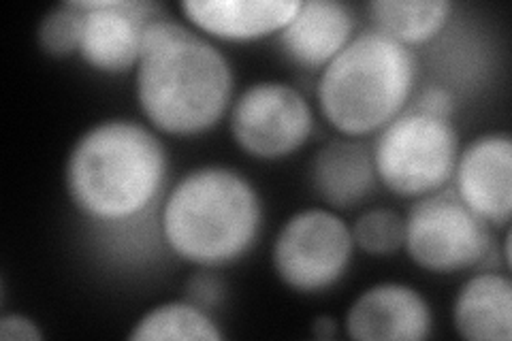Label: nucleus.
I'll list each match as a JSON object with an SVG mask.
<instances>
[{
  "label": "nucleus",
  "instance_id": "obj_8",
  "mask_svg": "<svg viewBox=\"0 0 512 341\" xmlns=\"http://www.w3.org/2000/svg\"><path fill=\"white\" fill-rule=\"evenodd\" d=\"M231 137L256 160H282L299 152L314 131L306 96L284 81H256L233 99Z\"/></svg>",
  "mask_w": 512,
  "mask_h": 341
},
{
  "label": "nucleus",
  "instance_id": "obj_18",
  "mask_svg": "<svg viewBox=\"0 0 512 341\" xmlns=\"http://www.w3.org/2000/svg\"><path fill=\"white\" fill-rule=\"evenodd\" d=\"M350 233L355 246L365 254L389 256L404 248L406 220L391 207H372L350 226Z\"/></svg>",
  "mask_w": 512,
  "mask_h": 341
},
{
  "label": "nucleus",
  "instance_id": "obj_14",
  "mask_svg": "<svg viewBox=\"0 0 512 341\" xmlns=\"http://www.w3.org/2000/svg\"><path fill=\"white\" fill-rule=\"evenodd\" d=\"M376 184L372 150L355 139L331 141L312 160V186L331 209L363 203Z\"/></svg>",
  "mask_w": 512,
  "mask_h": 341
},
{
  "label": "nucleus",
  "instance_id": "obj_23",
  "mask_svg": "<svg viewBox=\"0 0 512 341\" xmlns=\"http://www.w3.org/2000/svg\"><path fill=\"white\" fill-rule=\"evenodd\" d=\"M312 335L316 339H333L335 335H338V320L331 318V316H318L312 324Z\"/></svg>",
  "mask_w": 512,
  "mask_h": 341
},
{
  "label": "nucleus",
  "instance_id": "obj_5",
  "mask_svg": "<svg viewBox=\"0 0 512 341\" xmlns=\"http://www.w3.org/2000/svg\"><path fill=\"white\" fill-rule=\"evenodd\" d=\"M372 158L378 184L402 199H421L453 180L459 137L451 120L406 109L378 133Z\"/></svg>",
  "mask_w": 512,
  "mask_h": 341
},
{
  "label": "nucleus",
  "instance_id": "obj_22",
  "mask_svg": "<svg viewBox=\"0 0 512 341\" xmlns=\"http://www.w3.org/2000/svg\"><path fill=\"white\" fill-rule=\"evenodd\" d=\"M0 339L3 341H41L39 324L24 314H5L0 318Z\"/></svg>",
  "mask_w": 512,
  "mask_h": 341
},
{
  "label": "nucleus",
  "instance_id": "obj_2",
  "mask_svg": "<svg viewBox=\"0 0 512 341\" xmlns=\"http://www.w3.org/2000/svg\"><path fill=\"white\" fill-rule=\"evenodd\" d=\"M263 203L246 175L207 165L184 175L160 207V235L167 248L201 269L244 258L261 235Z\"/></svg>",
  "mask_w": 512,
  "mask_h": 341
},
{
  "label": "nucleus",
  "instance_id": "obj_13",
  "mask_svg": "<svg viewBox=\"0 0 512 341\" xmlns=\"http://www.w3.org/2000/svg\"><path fill=\"white\" fill-rule=\"evenodd\" d=\"M355 37V13L335 0H308L278 35L284 56L308 71H323Z\"/></svg>",
  "mask_w": 512,
  "mask_h": 341
},
{
  "label": "nucleus",
  "instance_id": "obj_3",
  "mask_svg": "<svg viewBox=\"0 0 512 341\" xmlns=\"http://www.w3.org/2000/svg\"><path fill=\"white\" fill-rule=\"evenodd\" d=\"M137 103L158 133L203 135L233 105V69L218 47L182 26L143 52L137 64Z\"/></svg>",
  "mask_w": 512,
  "mask_h": 341
},
{
  "label": "nucleus",
  "instance_id": "obj_17",
  "mask_svg": "<svg viewBox=\"0 0 512 341\" xmlns=\"http://www.w3.org/2000/svg\"><path fill=\"white\" fill-rule=\"evenodd\" d=\"M128 339L220 341L224 339V333L218 329V324L212 320L210 312H205L195 303L182 299V301H167L152 307L150 312L143 314L133 324L131 333H128Z\"/></svg>",
  "mask_w": 512,
  "mask_h": 341
},
{
  "label": "nucleus",
  "instance_id": "obj_6",
  "mask_svg": "<svg viewBox=\"0 0 512 341\" xmlns=\"http://www.w3.org/2000/svg\"><path fill=\"white\" fill-rule=\"evenodd\" d=\"M404 220V250L425 271H466L483 263L491 252V226L457 192L438 190L416 199Z\"/></svg>",
  "mask_w": 512,
  "mask_h": 341
},
{
  "label": "nucleus",
  "instance_id": "obj_1",
  "mask_svg": "<svg viewBox=\"0 0 512 341\" xmlns=\"http://www.w3.org/2000/svg\"><path fill=\"white\" fill-rule=\"evenodd\" d=\"M169 175L163 141L133 120H105L75 141L64 169L79 214L103 224L131 222L158 201Z\"/></svg>",
  "mask_w": 512,
  "mask_h": 341
},
{
  "label": "nucleus",
  "instance_id": "obj_16",
  "mask_svg": "<svg viewBox=\"0 0 512 341\" xmlns=\"http://www.w3.org/2000/svg\"><path fill=\"white\" fill-rule=\"evenodd\" d=\"M451 0H374L367 13L376 30L406 47L436 39L453 18Z\"/></svg>",
  "mask_w": 512,
  "mask_h": 341
},
{
  "label": "nucleus",
  "instance_id": "obj_11",
  "mask_svg": "<svg viewBox=\"0 0 512 341\" xmlns=\"http://www.w3.org/2000/svg\"><path fill=\"white\" fill-rule=\"evenodd\" d=\"M344 324L355 341H421L431 335L434 316L414 286L382 282L352 301Z\"/></svg>",
  "mask_w": 512,
  "mask_h": 341
},
{
  "label": "nucleus",
  "instance_id": "obj_9",
  "mask_svg": "<svg viewBox=\"0 0 512 341\" xmlns=\"http://www.w3.org/2000/svg\"><path fill=\"white\" fill-rule=\"evenodd\" d=\"M84 11L77 56L101 73H124L139 64L143 28L160 18L146 0H71Z\"/></svg>",
  "mask_w": 512,
  "mask_h": 341
},
{
  "label": "nucleus",
  "instance_id": "obj_20",
  "mask_svg": "<svg viewBox=\"0 0 512 341\" xmlns=\"http://www.w3.org/2000/svg\"><path fill=\"white\" fill-rule=\"evenodd\" d=\"M186 301L195 303L205 312L218 310L224 301V282L212 269H201L186 282Z\"/></svg>",
  "mask_w": 512,
  "mask_h": 341
},
{
  "label": "nucleus",
  "instance_id": "obj_15",
  "mask_svg": "<svg viewBox=\"0 0 512 341\" xmlns=\"http://www.w3.org/2000/svg\"><path fill=\"white\" fill-rule=\"evenodd\" d=\"M457 335L470 341L512 339V284L502 273L483 271L472 275L453 303Z\"/></svg>",
  "mask_w": 512,
  "mask_h": 341
},
{
  "label": "nucleus",
  "instance_id": "obj_12",
  "mask_svg": "<svg viewBox=\"0 0 512 341\" xmlns=\"http://www.w3.org/2000/svg\"><path fill=\"white\" fill-rule=\"evenodd\" d=\"M301 7V0H184L180 11L207 37L231 43L280 35Z\"/></svg>",
  "mask_w": 512,
  "mask_h": 341
},
{
  "label": "nucleus",
  "instance_id": "obj_4",
  "mask_svg": "<svg viewBox=\"0 0 512 341\" xmlns=\"http://www.w3.org/2000/svg\"><path fill=\"white\" fill-rule=\"evenodd\" d=\"M416 77L419 62L410 47L367 28L320 71L316 101L335 131L367 137L406 111Z\"/></svg>",
  "mask_w": 512,
  "mask_h": 341
},
{
  "label": "nucleus",
  "instance_id": "obj_19",
  "mask_svg": "<svg viewBox=\"0 0 512 341\" xmlns=\"http://www.w3.org/2000/svg\"><path fill=\"white\" fill-rule=\"evenodd\" d=\"M84 11L73 7V3H62L45 15L37 28V39L41 50L52 58H67L77 54L79 39H82Z\"/></svg>",
  "mask_w": 512,
  "mask_h": 341
},
{
  "label": "nucleus",
  "instance_id": "obj_7",
  "mask_svg": "<svg viewBox=\"0 0 512 341\" xmlns=\"http://www.w3.org/2000/svg\"><path fill=\"white\" fill-rule=\"evenodd\" d=\"M352 252L350 226L338 211L310 207L282 224L271 248V263L286 288L316 295L344 278Z\"/></svg>",
  "mask_w": 512,
  "mask_h": 341
},
{
  "label": "nucleus",
  "instance_id": "obj_10",
  "mask_svg": "<svg viewBox=\"0 0 512 341\" xmlns=\"http://www.w3.org/2000/svg\"><path fill=\"white\" fill-rule=\"evenodd\" d=\"M455 192L489 226H508L512 214V141L506 133L480 135L459 152Z\"/></svg>",
  "mask_w": 512,
  "mask_h": 341
},
{
  "label": "nucleus",
  "instance_id": "obj_21",
  "mask_svg": "<svg viewBox=\"0 0 512 341\" xmlns=\"http://www.w3.org/2000/svg\"><path fill=\"white\" fill-rule=\"evenodd\" d=\"M412 109L427 113V116H434V118L451 120L455 111V96L451 90L440 88V86L425 88L419 96H416Z\"/></svg>",
  "mask_w": 512,
  "mask_h": 341
}]
</instances>
